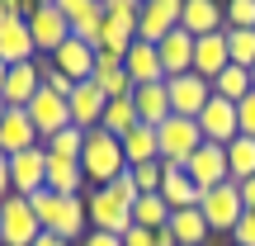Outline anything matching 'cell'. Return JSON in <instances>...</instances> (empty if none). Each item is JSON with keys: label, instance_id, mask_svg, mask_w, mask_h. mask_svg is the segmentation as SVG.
<instances>
[{"label": "cell", "instance_id": "e575fe53", "mask_svg": "<svg viewBox=\"0 0 255 246\" xmlns=\"http://www.w3.org/2000/svg\"><path fill=\"white\" fill-rule=\"evenodd\" d=\"M137 180V194H161V180H165V161H142V166H128Z\"/></svg>", "mask_w": 255, "mask_h": 246}, {"label": "cell", "instance_id": "6da1fadb", "mask_svg": "<svg viewBox=\"0 0 255 246\" xmlns=\"http://www.w3.org/2000/svg\"><path fill=\"white\" fill-rule=\"evenodd\" d=\"M28 204H33L43 232H52V237H62V242H71V246L90 232V209H85V194H52V190H38Z\"/></svg>", "mask_w": 255, "mask_h": 246}, {"label": "cell", "instance_id": "ab89813d", "mask_svg": "<svg viewBox=\"0 0 255 246\" xmlns=\"http://www.w3.org/2000/svg\"><path fill=\"white\" fill-rule=\"evenodd\" d=\"M232 246H255V213H241V223L232 228Z\"/></svg>", "mask_w": 255, "mask_h": 246}, {"label": "cell", "instance_id": "4dcf8cb0", "mask_svg": "<svg viewBox=\"0 0 255 246\" xmlns=\"http://www.w3.org/2000/svg\"><path fill=\"white\" fill-rule=\"evenodd\" d=\"M137 123V109H132V95H123V100H109L104 104V119H100V128L104 133H114V137H123L128 128Z\"/></svg>", "mask_w": 255, "mask_h": 246}, {"label": "cell", "instance_id": "7bdbcfd3", "mask_svg": "<svg viewBox=\"0 0 255 246\" xmlns=\"http://www.w3.org/2000/svg\"><path fill=\"white\" fill-rule=\"evenodd\" d=\"M9 194H14V185H9V156L0 152V204H5Z\"/></svg>", "mask_w": 255, "mask_h": 246}, {"label": "cell", "instance_id": "8fae6325", "mask_svg": "<svg viewBox=\"0 0 255 246\" xmlns=\"http://www.w3.org/2000/svg\"><path fill=\"white\" fill-rule=\"evenodd\" d=\"M184 0H142V19H137V38L142 43H161L165 33L180 28Z\"/></svg>", "mask_w": 255, "mask_h": 246}, {"label": "cell", "instance_id": "83f0119b", "mask_svg": "<svg viewBox=\"0 0 255 246\" xmlns=\"http://www.w3.org/2000/svg\"><path fill=\"white\" fill-rule=\"evenodd\" d=\"M227 175L237 185L255 175V137H237V142H227Z\"/></svg>", "mask_w": 255, "mask_h": 246}, {"label": "cell", "instance_id": "4fadbf2b", "mask_svg": "<svg viewBox=\"0 0 255 246\" xmlns=\"http://www.w3.org/2000/svg\"><path fill=\"white\" fill-rule=\"evenodd\" d=\"M194 123H199L203 142H218V147H227V142H237V137H241V128H237V104H232V100H218V95L208 100V109H203Z\"/></svg>", "mask_w": 255, "mask_h": 246}, {"label": "cell", "instance_id": "5bb4252c", "mask_svg": "<svg viewBox=\"0 0 255 246\" xmlns=\"http://www.w3.org/2000/svg\"><path fill=\"white\" fill-rule=\"evenodd\" d=\"M38 90H43V71H38V57H33V62L9 66L5 85H0V100H5V109H28V100Z\"/></svg>", "mask_w": 255, "mask_h": 246}, {"label": "cell", "instance_id": "681fc988", "mask_svg": "<svg viewBox=\"0 0 255 246\" xmlns=\"http://www.w3.org/2000/svg\"><path fill=\"white\" fill-rule=\"evenodd\" d=\"M251 90H255V66H251Z\"/></svg>", "mask_w": 255, "mask_h": 246}, {"label": "cell", "instance_id": "2e32d148", "mask_svg": "<svg viewBox=\"0 0 255 246\" xmlns=\"http://www.w3.org/2000/svg\"><path fill=\"white\" fill-rule=\"evenodd\" d=\"M227 66H232V57H227V28L194 38V76H203V81L213 85V76H222Z\"/></svg>", "mask_w": 255, "mask_h": 246}, {"label": "cell", "instance_id": "ffe728a7", "mask_svg": "<svg viewBox=\"0 0 255 246\" xmlns=\"http://www.w3.org/2000/svg\"><path fill=\"white\" fill-rule=\"evenodd\" d=\"M66 104H71V123L81 128V133H90V128H100V119H104V90L95 81H81L71 95H66Z\"/></svg>", "mask_w": 255, "mask_h": 246}, {"label": "cell", "instance_id": "8992f818", "mask_svg": "<svg viewBox=\"0 0 255 246\" xmlns=\"http://www.w3.org/2000/svg\"><path fill=\"white\" fill-rule=\"evenodd\" d=\"M156 147H161V161L165 166H184L203 147V133H199L194 119H175V114H170V119L156 128Z\"/></svg>", "mask_w": 255, "mask_h": 246}, {"label": "cell", "instance_id": "7a4b0ae2", "mask_svg": "<svg viewBox=\"0 0 255 246\" xmlns=\"http://www.w3.org/2000/svg\"><path fill=\"white\" fill-rule=\"evenodd\" d=\"M81 171H85V180H90V190L95 185H114L128 171L123 142L114 133H104V128H90V133H85V147H81Z\"/></svg>", "mask_w": 255, "mask_h": 246}, {"label": "cell", "instance_id": "816d5d0a", "mask_svg": "<svg viewBox=\"0 0 255 246\" xmlns=\"http://www.w3.org/2000/svg\"><path fill=\"white\" fill-rule=\"evenodd\" d=\"M0 14H5V9H0Z\"/></svg>", "mask_w": 255, "mask_h": 246}, {"label": "cell", "instance_id": "836d02e7", "mask_svg": "<svg viewBox=\"0 0 255 246\" xmlns=\"http://www.w3.org/2000/svg\"><path fill=\"white\" fill-rule=\"evenodd\" d=\"M104 19L109 24H123L137 33V19H142V0H104Z\"/></svg>", "mask_w": 255, "mask_h": 246}, {"label": "cell", "instance_id": "d6986e66", "mask_svg": "<svg viewBox=\"0 0 255 246\" xmlns=\"http://www.w3.org/2000/svg\"><path fill=\"white\" fill-rule=\"evenodd\" d=\"M28 147H43L33 119H28L24 109H5V119H0V152L19 156V152H28Z\"/></svg>", "mask_w": 255, "mask_h": 246}, {"label": "cell", "instance_id": "f546056e", "mask_svg": "<svg viewBox=\"0 0 255 246\" xmlns=\"http://www.w3.org/2000/svg\"><path fill=\"white\" fill-rule=\"evenodd\" d=\"M132 223H137V228H146V232L165 228V223H170V204H165L161 194H142V199L132 204Z\"/></svg>", "mask_w": 255, "mask_h": 246}, {"label": "cell", "instance_id": "7c38bea8", "mask_svg": "<svg viewBox=\"0 0 255 246\" xmlns=\"http://www.w3.org/2000/svg\"><path fill=\"white\" fill-rule=\"evenodd\" d=\"M184 175H189L199 190H213V185H227L232 175H227V147H218V142H203L199 152L184 161Z\"/></svg>", "mask_w": 255, "mask_h": 246}, {"label": "cell", "instance_id": "7dc6e473", "mask_svg": "<svg viewBox=\"0 0 255 246\" xmlns=\"http://www.w3.org/2000/svg\"><path fill=\"white\" fill-rule=\"evenodd\" d=\"M5 76H9V66H5V62H0V85H5Z\"/></svg>", "mask_w": 255, "mask_h": 246}, {"label": "cell", "instance_id": "484cf974", "mask_svg": "<svg viewBox=\"0 0 255 246\" xmlns=\"http://www.w3.org/2000/svg\"><path fill=\"white\" fill-rule=\"evenodd\" d=\"M123 142V156L128 166H142V161H161V147H156V128L151 123H132L128 133L119 137Z\"/></svg>", "mask_w": 255, "mask_h": 246}, {"label": "cell", "instance_id": "5b68a950", "mask_svg": "<svg viewBox=\"0 0 255 246\" xmlns=\"http://www.w3.org/2000/svg\"><path fill=\"white\" fill-rule=\"evenodd\" d=\"M199 213L208 218V232H232L241 223V213H246V204H241V185L227 180V185L203 190L199 194Z\"/></svg>", "mask_w": 255, "mask_h": 246}, {"label": "cell", "instance_id": "60d3db41", "mask_svg": "<svg viewBox=\"0 0 255 246\" xmlns=\"http://www.w3.org/2000/svg\"><path fill=\"white\" fill-rule=\"evenodd\" d=\"M119 242H123V246H156V232H146V228H137V223H132Z\"/></svg>", "mask_w": 255, "mask_h": 246}, {"label": "cell", "instance_id": "d6a6232c", "mask_svg": "<svg viewBox=\"0 0 255 246\" xmlns=\"http://www.w3.org/2000/svg\"><path fill=\"white\" fill-rule=\"evenodd\" d=\"M227 57L232 66H255V28H227Z\"/></svg>", "mask_w": 255, "mask_h": 246}, {"label": "cell", "instance_id": "f1b7e54d", "mask_svg": "<svg viewBox=\"0 0 255 246\" xmlns=\"http://www.w3.org/2000/svg\"><path fill=\"white\" fill-rule=\"evenodd\" d=\"M213 95H218V100L241 104V100L251 95V71H246V66H227L222 76H213Z\"/></svg>", "mask_w": 255, "mask_h": 246}, {"label": "cell", "instance_id": "ba28073f", "mask_svg": "<svg viewBox=\"0 0 255 246\" xmlns=\"http://www.w3.org/2000/svg\"><path fill=\"white\" fill-rule=\"evenodd\" d=\"M165 90H170V114L175 119H199L203 109H208L213 100V85L203 81V76H175V81H165Z\"/></svg>", "mask_w": 255, "mask_h": 246}, {"label": "cell", "instance_id": "d590c367", "mask_svg": "<svg viewBox=\"0 0 255 246\" xmlns=\"http://www.w3.org/2000/svg\"><path fill=\"white\" fill-rule=\"evenodd\" d=\"M71 38H81V43H90L95 52H100V38H104V9H95V14L76 19L71 24Z\"/></svg>", "mask_w": 255, "mask_h": 246}, {"label": "cell", "instance_id": "44dd1931", "mask_svg": "<svg viewBox=\"0 0 255 246\" xmlns=\"http://www.w3.org/2000/svg\"><path fill=\"white\" fill-rule=\"evenodd\" d=\"M156 52H161L165 81H175V76H189V71H194V33H184V28L165 33L161 43H156Z\"/></svg>", "mask_w": 255, "mask_h": 246}, {"label": "cell", "instance_id": "74e56055", "mask_svg": "<svg viewBox=\"0 0 255 246\" xmlns=\"http://www.w3.org/2000/svg\"><path fill=\"white\" fill-rule=\"evenodd\" d=\"M57 9H62L66 19H85V14H95V9H104V0H57Z\"/></svg>", "mask_w": 255, "mask_h": 246}, {"label": "cell", "instance_id": "ac0fdd59", "mask_svg": "<svg viewBox=\"0 0 255 246\" xmlns=\"http://www.w3.org/2000/svg\"><path fill=\"white\" fill-rule=\"evenodd\" d=\"M52 66L66 76V81H95V47L90 43H81V38H66L62 47L52 52Z\"/></svg>", "mask_w": 255, "mask_h": 246}, {"label": "cell", "instance_id": "b9f144b4", "mask_svg": "<svg viewBox=\"0 0 255 246\" xmlns=\"http://www.w3.org/2000/svg\"><path fill=\"white\" fill-rule=\"evenodd\" d=\"M76 246H123V242L114 237V232H95V228H90V232H85V237L76 242Z\"/></svg>", "mask_w": 255, "mask_h": 246}, {"label": "cell", "instance_id": "3957f363", "mask_svg": "<svg viewBox=\"0 0 255 246\" xmlns=\"http://www.w3.org/2000/svg\"><path fill=\"white\" fill-rule=\"evenodd\" d=\"M85 209H90V228L95 232H114V237H123V232L132 228V199L119 194L114 185H95V190L85 194Z\"/></svg>", "mask_w": 255, "mask_h": 246}, {"label": "cell", "instance_id": "603a6c76", "mask_svg": "<svg viewBox=\"0 0 255 246\" xmlns=\"http://www.w3.org/2000/svg\"><path fill=\"white\" fill-rule=\"evenodd\" d=\"M132 109H137V123L161 128L165 119H170V90H165V81H156V85H137V90H132Z\"/></svg>", "mask_w": 255, "mask_h": 246}, {"label": "cell", "instance_id": "8d00e7d4", "mask_svg": "<svg viewBox=\"0 0 255 246\" xmlns=\"http://www.w3.org/2000/svg\"><path fill=\"white\" fill-rule=\"evenodd\" d=\"M227 28H255V0H222Z\"/></svg>", "mask_w": 255, "mask_h": 246}, {"label": "cell", "instance_id": "1f68e13d", "mask_svg": "<svg viewBox=\"0 0 255 246\" xmlns=\"http://www.w3.org/2000/svg\"><path fill=\"white\" fill-rule=\"evenodd\" d=\"M47 156H62V161H81V147H85V133H81V128H62V133H52V137H47Z\"/></svg>", "mask_w": 255, "mask_h": 246}, {"label": "cell", "instance_id": "ee69618b", "mask_svg": "<svg viewBox=\"0 0 255 246\" xmlns=\"http://www.w3.org/2000/svg\"><path fill=\"white\" fill-rule=\"evenodd\" d=\"M241 204H246V213H255V175L241 180Z\"/></svg>", "mask_w": 255, "mask_h": 246}, {"label": "cell", "instance_id": "d4e9b609", "mask_svg": "<svg viewBox=\"0 0 255 246\" xmlns=\"http://www.w3.org/2000/svg\"><path fill=\"white\" fill-rule=\"evenodd\" d=\"M47 190H52V194H85V190H90V180H85L81 161L47 156Z\"/></svg>", "mask_w": 255, "mask_h": 246}, {"label": "cell", "instance_id": "bcb514c9", "mask_svg": "<svg viewBox=\"0 0 255 246\" xmlns=\"http://www.w3.org/2000/svg\"><path fill=\"white\" fill-rule=\"evenodd\" d=\"M33 246H71V242H62V237H52V232H43V237H38Z\"/></svg>", "mask_w": 255, "mask_h": 246}, {"label": "cell", "instance_id": "7402d4cb", "mask_svg": "<svg viewBox=\"0 0 255 246\" xmlns=\"http://www.w3.org/2000/svg\"><path fill=\"white\" fill-rule=\"evenodd\" d=\"M180 28H184V33H194V38L227 28V9H222V0H184Z\"/></svg>", "mask_w": 255, "mask_h": 246}, {"label": "cell", "instance_id": "9c48e42d", "mask_svg": "<svg viewBox=\"0 0 255 246\" xmlns=\"http://www.w3.org/2000/svg\"><path fill=\"white\" fill-rule=\"evenodd\" d=\"M9 185L14 194L33 199L38 190H47V147H28V152L9 156Z\"/></svg>", "mask_w": 255, "mask_h": 246}, {"label": "cell", "instance_id": "30bf717a", "mask_svg": "<svg viewBox=\"0 0 255 246\" xmlns=\"http://www.w3.org/2000/svg\"><path fill=\"white\" fill-rule=\"evenodd\" d=\"M24 114L33 119V128H38V137H43V142H47L52 133H62V128H71V104H66L57 90H47V85L33 95V100H28Z\"/></svg>", "mask_w": 255, "mask_h": 246}, {"label": "cell", "instance_id": "f35d334b", "mask_svg": "<svg viewBox=\"0 0 255 246\" xmlns=\"http://www.w3.org/2000/svg\"><path fill=\"white\" fill-rule=\"evenodd\" d=\"M237 128H241V137H255V90L237 104Z\"/></svg>", "mask_w": 255, "mask_h": 246}, {"label": "cell", "instance_id": "4316f807", "mask_svg": "<svg viewBox=\"0 0 255 246\" xmlns=\"http://www.w3.org/2000/svg\"><path fill=\"white\" fill-rule=\"evenodd\" d=\"M165 228L175 232V242H180V246H203V242H208V218H203L199 209H175Z\"/></svg>", "mask_w": 255, "mask_h": 246}, {"label": "cell", "instance_id": "277c9868", "mask_svg": "<svg viewBox=\"0 0 255 246\" xmlns=\"http://www.w3.org/2000/svg\"><path fill=\"white\" fill-rule=\"evenodd\" d=\"M43 237V223H38L33 204L24 194H9L0 204V246H33Z\"/></svg>", "mask_w": 255, "mask_h": 246}, {"label": "cell", "instance_id": "9a60e30c", "mask_svg": "<svg viewBox=\"0 0 255 246\" xmlns=\"http://www.w3.org/2000/svg\"><path fill=\"white\" fill-rule=\"evenodd\" d=\"M33 57H38V47H33V33H28V19L0 14V62L19 66V62H33Z\"/></svg>", "mask_w": 255, "mask_h": 246}, {"label": "cell", "instance_id": "c3c4849f", "mask_svg": "<svg viewBox=\"0 0 255 246\" xmlns=\"http://www.w3.org/2000/svg\"><path fill=\"white\" fill-rule=\"evenodd\" d=\"M33 5H57V0H33Z\"/></svg>", "mask_w": 255, "mask_h": 246}, {"label": "cell", "instance_id": "cb8c5ba5", "mask_svg": "<svg viewBox=\"0 0 255 246\" xmlns=\"http://www.w3.org/2000/svg\"><path fill=\"white\" fill-rule=\"evenodd\" d=\"M199 185L184 175V166H165V180H161V199L170 204V213L175 209H199Z\"/></svg>", "mask_w": 255, "mask_h": 246}, {"label": "cell", "instance_id": "f907efd6", "mask_svg": "<svg viewBox=\"0 0 255 246\" xmlns=\"http://www.w3.org/2000/svg\"><path fill=\"white\" fill-rule=\"evenodd\" d=\"M0 119H5V100H0Z\"/></svg>", "mask_w": 255, "mask_h": 246}, {"label": "cell", "instance_id": "e0dca14e", "mask_svg": "<svg viewBox=\"0 0 255 246\" xmlns=\"http://www.w3.org/2000/svg\"><path fill=\"white\" fill-rule=\"evenodd\" d=\"M123 71H128V81H132V90H137V85H156V81H165V66H161L156 43H142V38H137V43L123 52Z\"/></svg>", "mask_w": 255, "mask_h": 246}, {"label": "cell", "instance_id": "f6af8a7d", "mask_svg": "<svg viewBox=\"0 0 255 246\" xmlns=\"http://www.w3.org/2000/svg\"><path fill=\"white\" fill-rule=\"evenodd\" d=\"M156 246H180V242H175L170 228H156Z\"/></svg>", "mask_w": 255, "mask_h": 246}, {"label": "cell", "instance_id": "52a82bcc", "mask_svg": "<svg viewBox=\"0 0 255 246\" xmlns=\"http://www.w3.org/2000/svg\"><path fill=\"white\" fill-rule=\"evenodd\" d=\"M28 33H33L38 57H52L57 47H62L66 38H71V19H66L57 5H38L33 14H28Z\"/></svg>", "mask_w": 255, "mask_h": 246}]
</instances>
